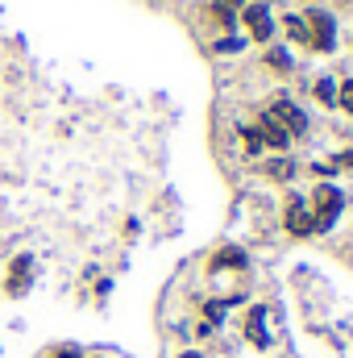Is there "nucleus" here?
Masks as SVG:
<instances>
[{"label":"nucleus","instance_id":"nucleus-1","mask_svg":"<svg viewBox=\"0 0 353 358\" xmlns=\"http://www.w3.org/2000/svg\"><path fill=\"white\" fill-rule=\"evenodd\" d=\"M308 208H312V217H316V234H320V229H329V225L341 217V208H345V196H341V187H333V183H320Z\"/></svg>","mask_w":353,"mask_h":358},{"label":"nucleus","instance_id":"nucleus-2","mask_svg":"<svg viewBox=\"0 0 353 358\" xmlns=\"http://www.w3.org/2000/svg\"><path fill=\"white\" fill-rule=\"evenodd\" d=\"M303 21H308V34H312V50L329 55L337 46V21H333V13L329 8H308Z\"/></svg>","mask_w":353,"mask_h":358},{"label":"nucleus","instance_id":"nucleus-3","mask_svg":"<svg viewBox=\"0 0 353 358\" xmlns=\"http://www.w3.org/2000/svg\"><path fill=\"white\" fill-rule=\"evenodd\" d=\"M266 117H274L291 138H303V134H308V113H303L291 96H274V100H270V108H266Z\"/></svg>","mask_w":353,"mask_h":358},{"label":"nucleus","instance_id":"nucleus-4","mask_svg":"<svg viewBox=\"0 0 353 358\" xmlns=\"http://www.w3.org/2000/svg\"><path fill=\"white\" fill-rule=\"evenodd\" d=\"M283 225H287V234H291V238H312V234H316V217H312V208H308V200H303V196H291V200H287Z\"/></svg>","mask_w":353,"mask_h":358},{"label":"nucleus","instance_id":"nucleus-5","mask_svg":"<svg viewBox=\"0 0 353 358\" xmlns=\"http://www.w3.org/2000/svg\"><path fill=\"white\" fill-rule=\"evenodd\" d=\"M241 21H246V29H250V38L254 42H270L274 38V17H270V8H266L262 0H250L246 8H241Z\"/></svg>","mask_w":353,"mask_h":358},{"label":"nucleus","instance_id":"nucleus-6","mask_svg":"<svg viewBox=\"0 0 353 358\" xmlns=\"http://www.w3.org/2000/svg\"><path fill=\"white\" fill-rule=\"evenodd\" d=\"M258 134H262V146H270V150H287L291 146V134L274 117H266V113H262V121H258Z\"/></svg>","mask_w":353,"mask_h":358},{"label":"nucleus","instance_id":"nucleus-7","mask_svg":"<svg viewBox=\"0 0 353 358\" xmlns=\"http://www.w3.org/2000/svg\"><path fill=\"white\" fill-rule=\"evenodd\" d=\"M246 267H250V255L241 246H220L212 255V271H246Z\"/></svg>","mask_w":353,"mask_h":358},{"label":"nucleus","instance_id":"nucleus-8","mask_svg":"<svg viewBox=\"0 0 353 358\" xmlns=\"http://www.w3.org/2000/svg\"><path fill=\"white\" fill-rule=\"evenodd\" d=\"M283 29H287V38H291V42H299V46H312L308 21H303L299 13H287V17H283Z\"/></svg>","mask_w":353,"mask_h":358},{"label":"nucleus","instance_id":"nucleus-9","mask_svg":"<svg viewBox=\"0 0 353 358\" xmlns=\"http://www.w3.org/2000/svg\"><path fill=\"white\" fill-rule=\"evenodd\" d=\"M262 325H266V308H250V317H246V334H250V342H254V346H266Z\"/></svg>","mask_w":353,"mask_h":358},{"label":"nucleus","instance_id":"nucleus-10","mask_svg":"<svg viewBox=\"0 0 353 358\" xmlns=\"http://www.w3.org/2000/svg\"><path fill=\"white\" fill-rule=\"evenodd\" d=\"M266 176L278 179V183H287V179L295 176V163H291V159H270V163H266Z\"/></svg>","mask_w":353,"mask_h":358},{"label":"nucleus","instance_id":"nucleus-11","mask_svg":"<svg viewBox=\"0 0 353 358\" xmlns=\"http://www.w3.org/2000/svg\"><path fill=\"white\" fill-rule=\"evenodd\" d=\"M266 67L270 71H291V55L283 46H266Z\"/></svg>","mask_w":353,"mask_h":358},{"label":"nucleus","instance_id":"nucleus-12","mask_svg":"<svg viewBox=\"0 0 353 358\" xmlns=\"http://www.w3.org/2000/svg\"><path fill=\"white\" fill-rule=\"evenodd\" d=\"M316 100H320L324 108H333V104H337V84H333L329 76H324V80H316Z\"/></svg>","mask_w":353,"mask_h":358},{"label":"nucleus","instance_id":"nucleus-13","mask_svg":"<svg viewBox=\"0 0 353 358\" xmlns=\"http://www.w3.org/2000/svg\"><path fill=\"white\" fill-rule=\"evenodd\" d=\"M212 17H216L225 29H233V25H237V8H229L225 0H212Z\"/></svg>","mask_w":353,"mask_h":358},{"label":"nucleus","instance_id":"nucleus-14","mask_svg":"<svg viewBox=\"0 0 353 358\" xmlns=\"http://www.w3.org/2000/svg\"><path fill=\"white\" fill-rule=\"evenodd\" d=\"M337 108H345V113H353V80H345V84H337Z\"/></svg>","mask_w":353,"mask_h":358},{"label":"nucleus","instance_id":"nucleus-15","mask_svg":"<svg viewBox=\"0 0 353 358\" xmlns=\"http://www.w3.org/2000/svg\"><path fill=\"white\" fill-rule=\"evenodd\" d=\"M50 358H84V350H80L75 342H63V346H54V350H50Z\"/></svg>","mask_w":353,"mask_h":358},{"label":"nucleus","instance_id":"nucleus-16","mask_svg":"<svg viewBox=\"0 0 353 358\" xmlns=\"http://www.w3.org/2000/svg\"><path fill=\"white\" fill-rule=\"evenodd\" d=\"M241 46H246L241 38H220V42H216V50H220V55H237Z\"/></svg>","mask_w":353,"mask_h":358},{"label":"nucleus","instance_id":"nucleus-17","mask_svg":"<svg viewBox=\"0 0 353 358\" xmlns=\"http://www.w3.org/2000/svg\"><path fill=\"white\" fill-rule=\"evenodd\" d=\"M241 134H246V150L258 155V150H262V134H258V129H241Z\"/></svg>","mask_w":353,"mask_h":358},{"label":"nucleus","instance_id":"nucleus-18","mask_svg":"<svg viewBox=\"0 0 353 358\" xmlns=\"http://www.w3.org/2000/svg\"><path fill=\"white\" fill-rule=\"evenodd\" d=\"M204 317H208V321H220V317H225V304H220V300H208V304H204Z\"/></svg>","mask_w":353,"mask_h":358},{"label":"nucleus","instance_id":"nucleus-19","mask_svg":"<svg viewBox=\"0 0 353 358\" xmlns=\"http://www.w3.org/2000/svg\"><path fill=\"white\" fill-rule=\"evenodd\" d=\"M337 163H345V167H353V150H350V155H341ZM337 163H333V167H337Z\"/></svg>","mask_w":353,"mask_h":358},{"label":"nucleus","instance_id":"nucleus-20","mask_svg":"<svg viewBox=\"0 0 353 358\" xmlns=\"http://www.w3.org/2000/svg\"><path fill=\"white\" fill-rule=\"evenodd\" d=\"M225 4H229V8H241V4H246V0H225Z\"/></svg>","mask_w":353,"mask_h":358},{"label":"nucleus","instance_id":"nucleus-21","mask_svg":"<svg viewBox=\"0 0 353 358\" xmlns=\"http://www.w3.org/2000/svg\"><path fill=\"white\" fill-rule=\"evenodd\" d=\"M84 358H88V355H84ZM91 358H100V355H91Z\"/></svg>","mask_w":353,"mask_h":358}]
</instances>
